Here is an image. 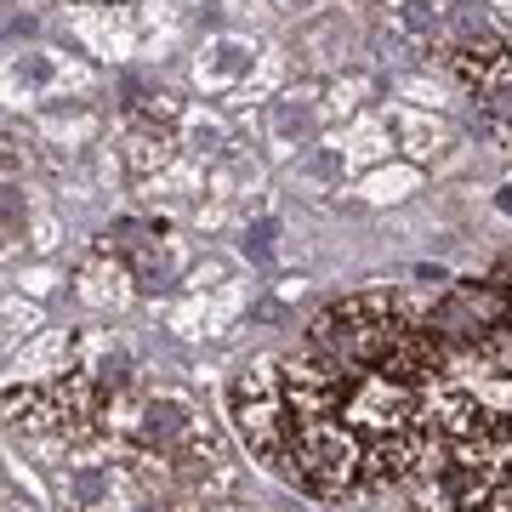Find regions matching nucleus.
I'll list each match as a JSON object with an SVG mask.
<instances>
[{
	"mask_svg": "<svg viewBox=\"0 0 512 512\" xmlns=\"http://www.w3.org/2000/svg\"><path fill=\"white\" fill-rule=\"evenodd\" d=\"M495 205H501V211L512 217V188H501V200H495Z\"/></svg>",
	"mask_w": 512,
	"mask_h": 512,
	"instance_id": "obj_19",
	"label": "nucleus"
},
{
	"mask_svg": "<svg viewBox=\"0 0 512 512\" xmlns=\"http://www.w3.org/2000/svg\"><path fill=\"white\" fill-rule=\"evenodd\" d=\"M171 6H200V0H171Z\"/></svg>",
	"mask_w": 512,
	"mask_h": 512,
	"instance_id": "obj_20",
	"label": "nucleus"
},
{
	"mask_svg": "<svg viewBox=\"0 0 512 512\" xmlns=\"http://www.w3.org/2000/svg\"><path fill=\"white\" fill-rule=\"evenodd\" d=\"M302 348L330 359V365L376 370L410 387H439V376H450V348H444L439 325H433V302H421L410 291H348L330 308H319L302 330Z\"/></svg>",
	"mask_w": 512,
	"mask_h": 512,
	"instance_id": "obj_1",
	"label": "nucleus"
},
{
	"mask_svg": "<svg viewBox=\"0 0 512 512\" xmlns=\"http://www.w3.org/2000/svg\"><path fill=\"white\" fill-rule=\"evenodd\" d=\"M6 336H12V348H18V336H23V342H35V336H40V308H35V302H29V308H23L18 296L6 302Z\"/></svg>",
	"mask_w": 512,
	"mask_h": 512,
	"instance_id": "obj_15",
	"label": "nucleus"
},
{
	"mask_svg": "<svg viewBox=\"0 0 512 512\" xmlns=\"http://www.w3.org/2000/svg\"><path fill=\"white\" fill-rule=\"evenodd\" d=\"M274 6H279V12H308L313 0H274Z\"/></svg>",
	"mask_w": 512,
	"mask_h": 512,
	"instance_id": "obj_17",
	"label": "nucleus"
},
{
	"mask_svg": "<svg viewBox=\"0 0 512 512\" xmlns=\"http://www.w3.org/2000/svg\"><path fill=\"white\" fill-rule=\"evenodd\" d=\"M74 296H80V308H92V313H126L131 296H137V279H131V268L103 239H92L86 251L74 256Z\"/></svg>",
	"mask_w": 512,
	"mask_h": 512,
	"instance_id": "obj_4",
	"label": "nucleus"
},
{
	"mask_svg": "<svg viewBox=\"0 0 512 512\" xmlns=\"http://www.w3.org/2000/svg\"><path fill=\"white\" fill-rule=\"evenodd\" d=\"M359 97H370V80L365 74H342V80H325V114H353L359 109Z\"/></svg>",
	"mask_w": 512,
	"mask_h": 512,
	"instance_id": "obj_14",
	"label": "nucleus"
},
{
	"mask_svg": "<svg viewBox=\"0 0 512 512\" xmlns=\"http://www.w3.org/2000/svg\"><path fill=\"white\" fill-rule=\"evenodd\" d=\"M6 80H12V92L23 86V97L35 103V97H57V92H86L92 86V69L86 63H74V57L63 52H18L12 57V69H6Z\"/></svg>",
	"mask_w": 512,
	"mask_h": 512,
	"instance_id": "obj_6",
	"label": "nucleus"
},
{
	"mask_svg": "<svg viewBox=\"0 0 512 512\" xmlns=\"http://www.w3.org/2000/svg\"><path fill=\"white\" fill-rule=\"evenodd\" d=\"M268 6H274V0H228V18L234 23H262L268 18Z\"/></svg>",
	"mask_w": 512,
	"mask_h": 512,
	"instance_id": "obj_16",
	"label": "nucleus"
},
{
	"mask_svg": "<svg viewBox=\"0 0 512 512\" xmlns=\"http://www.w3.org/2000/svg\"><path fill=\"white\" fill-rule=\"evenodd\" d=\"M80 46L92 57H137L143 52V12H126V6H74L63 18Z\"/></svg>",
	"mask_w": 512,
	"mask_h": 512,
	"instance_id": "obj_5",
	"label": "nucleus"
},
{
	"mask_svg": "<svg viewBox=\"0 0 512 512\" xmlns=\"http://www.w3.org/2000/svg\"><path fill=\"white\" fill-rule=\"evenodd\" d=\"M239 251L251 256V268H268V262L279 256V222H274V217L245 222V234H239Z\"/></svg>",
	"mask_w": 512,
	"mask_h": 512,
	"instance_id": "obj_13",
	"label": "nucleus"
},
{
	"mask_svg": "<svg viewBox=\"0 0 512 512\" xmlns=\"http://www.w3.org/2000/svg\"><path fill=\"white\" fill-rule=\"evenodd\" d=\"M421 171L416 165H393V171H370L365 177V200L370 205H387V200H404V194H416Z\"/></svg>",
	"mask_w": 512,
	"mask_h": 512,
	"instance_id": "obj_12",
	"label": "nucleus"
},
{
	"mask_svg": "<svg viewBox=\"0 0 512 512\" xmlns=\"http://www.w3.org/2000/svg\"><path fill=\"white\" fill-rule=\"evenodd\" d=\"M490 6H495V12H501L507 23H512V0H490Z\"/></svg>",
	"mask_w": 512,
	"mask_h": 512,
	"instance_id": "obj_18",
	"label": "nucleus"
},
{
	"mask_svg": "<svg viewBox=\"0 0 512 512\" xmlns=\"http://www.w3.org/2000/svg\"><path fill=\"white\" fill-rule=\"evenodd\" d=\"M262 57H268V52H262L251 35H239V29H222V35H211L200 52H194V86H200V92H211V97H228V103H234V97L256 80Z\"/></svg>",
	"mask_w": 512,
	"mask_h": 512,
	"instance_id": "obj_3",
	"label": "nucleus"
},
{
	"mask_svg": "<svg viewBox=\"0 0 512 512\" xmlns=\"http://www.w3.org/2000/svg\"><path fill=\"white\" fill-rule=\"evenodd\" d=\"M103 245L131 268L137 291H160V285H171L177 268H183V245H177L171 228L154 222V217H120L109 234H103Z\"/></svg>",
	"mask_w": 512,
	"mask_h": 512,
	"instance_id": "obj_2",
	"label": "nucleus"
},
{
	"mask_svg": "<svg viewBox=\"0 0 512 512\" xmlns=\"http://www.w3.org/2000/svg\"><path fill=\"white\" fill-rule=\"evenodd\" d=\"M387 126L399 131V148L410 154V160H433V154H444V148H456V131L427 109H387Z\"/></svg>",
	"mask_w": 512,
	"mask_h": 512,
	"instance_id": "obj_10",
	"label": "nucleus"
},
{
	"mask_svg": "<svg viewBox=\"0 0 512 512\" xmlns=\"http://www.w3.org/2000/svg\"><path fill=\"white\" fill-rule=\"evenodd\" d=\"M325 86H308V92H285L268 103V143L279 154H291V148H308L325 126Z\"/></svg>",
	"mask_w": 512,
	"mask_h": 512,
	"instance_id": "obj_7",
	"label": "nucleus"
},
{
	"mask_svg": "<svg viewBox=\"0 0 512 512\" xmlns=\"http://www.w3.org/2000/svg\"><path fill=\"white\" fill-rule=\"evenodd\" d=\"M393 148V126H387V114H365V120H353L348 137H342V160L348 165H370L376 154Z\"/></svg>",
	"mask_w": 512,
	"mask_h": 512,
	"instance_id": "obj_11",
	"label": "nucleus"
},
{
	"mask_svg": "<svg viewBox=\"0 0 512 512\" xmlns=\"http://www.w3.org/2000/svg\"><path fill=\"white\" fill-rule=\"evenodd\" d=\"M80 370V336L57 330V336H35L23 353H12V382H52Z\"/></svg>",
	"mask_w": 512,
	"mask_h": 512,
	"instance_id": "obj_8",
	"label": "nucleus"
},
{
	"mask_svg": "<svg viewBox=\"0 0 512 512\" xmlns=\"http://www.w3.org/2000/svg\"><path fill=\"white\" fill-rule=\"evenodd\" d=\"M302 52L313 57V69H342L359 52V29H353L348 12H325L302 29Z\"/></svg>",
	"mask_w": 512,
	"mask_h": 512,
	"instance_id": "obj_9",
	"label": "nucleus"
}]
</instances>
